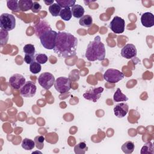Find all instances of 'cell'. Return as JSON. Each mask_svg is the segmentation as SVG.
<instances>
[{"label": "cell", "mask_w": 154, "mask_h": 154, "mask_svg": "<svg viewBox=\"0 0 154 154\" xmlns=\"http://www.w3.org/2000/svg\"><path fill=\"white\" fill-rule=\"evenodd\" d=\"M50 28V26H49V25H48V23H45V22H41L40 23H38L35 26V33H36V35L39 37L44 31H46V30L43 29V28L45 29V28Z\"/></svg>", "instance_id": "cell-27"}, {"label": "cell", "mask_w": 154, "mask_h": 154, "mask_svg": "<svg viewBox=\"0 0 154 154\" xmlns=\"http://www.w3.org/2000/svg\"><path fill=\"white\" fill-rule=\"evenodd\" d=\"M137 51L134 45L128 43L125 45L121 50V55L126 59H132L137 56Z\"/></svg>", "instance_id": "cell-12"}, {"label": "cell", "mask_w": 154, "mask_h": 154, "mask_svg": "<svg viewBox=\"0 0 154 154\" xmlns=\"http://www.w3.org/2000/svg\"><path fill=\"white\" fill-rule=\"evenodd\" d=\"M23 51L25 54H29L32 55H34L35 52V47L32 44H26V45H25L23 48Z\"/></svg>", "instance_id": "cell-30"}, {"label": "cell", "mask_w": 154, "mask_h": 154, "mask_svg": "<svg viewBox=\"0 0 154 154\" xmlns=\"http://www.w3.org/2000/svg\"><path fill=\"white\" fill-rule=\"evenodd\" d=\"M19 1L17 0H7V7L14 12H18L20 10L18 5Z\"/></svg>", "instance_id": "cell-25"}, {"label": "cell", "mask_w": 154, "mask_h": 154, "mask_svg": "<svg viewBox=\"0 0 154 154\" xmlns=\"http://www.w3.org/2000/svg\"><path fill=\"white\" fill-rule=\"evenodd\" d=\"M113 99L114 102H124V101H127L128 100V97L124 94L121 90L118 88L116 90V91L114 93V96H113Z\"/></svg>", "instance_id": "cell-18"}, {"label": "cell", "mask_w": 154, "mask_h": 154, "mask_svg": "<svg viewBox=\"0 0 154 154\" xmlns=\"http://www.w3.org/2000/svg\"><path fill=\"white\" fill-rule=\"evenodd\" d=\"M61 7L57 3H54L49 7V11L52 14V16L57 17L60 16V11L61 10Z\"/></svg>", "instance_id": "cell-23"}, {"label": "cell", "mask_w": 154, "mask_h": 154, "mask_svg": "<svg viewBox=\"0 0 154 154\" xmlns=\"http://www.w3.org/2000/svg\"><path fill=\"white\" fill-rule=\"evenodd\" d=\"M54 0H51V1H44V2H45L46 5H51L53 4H54Z\"/></svg>", "instance_id": "cell-35"}, {"label": "cell", "mask_w": 154, "mask_h": 154, "mask_svg": "<svg viewBox=\"0 0 154 154\" xmlns=\"http://www.w3.org/2000/svg\"><path fill=\"white\" fill-rule=\"evenodd\" d=\"M87 149L88 147L84 142H80L74 147L75 153L76 154H84Z\"/></svg>", "instance_id": "cell-24"}, {"label": "cell", "mask_w": 154, "mask_h": 154, "mask_svg": "<svg viewBox=\"0 0 154 154\" xmlns=\"http://www.w3.org/2000/svg\"><path fill=\"white\" fill-rule=\"evenodd\" d=\"M105 48L101 42L100 36L95 37L94 40L90 42L86 49L85 56L89 61H102L105 57Z\"/></svg>", "instance_id": "cell-2"}, {"label": "cell", "mask_w": 154, "mask_h": 154, "mask_svg": "<svg viewBox=\"0 0 154 154\" xmlns=\"http://www.w3.org/2000/svg\"><path fill=\"white\" fill-rule=\"evenodd\" d=\"M78 39L70 33L58 32L54 51L58 56L67 58L76 55Z\"/></svg>", "instance_id": "cell-1"}, {"label": "cell", "mask_w": 154, "mask_h": 154, "mask_svg": "<svg viewBox=\"0 0 154 154\" xmlns=\"http://www.w3.org/2000/svg\"><path fill=\"white\" fill-rule=\"evenodd\" d=\"M109 27L112 32L116 34L123 33L125 31V22L119 16H115L109 23Z\"/></svg>", "instance_id": "cell-8"}, {"label": "cell", "mask_w": 154, "mask_h": 154, "mask_svg": "<svg viewBox=\"0 0 154 154\" xmlns=\"http://www.w3.org/2000/svg\"><path fill=\"white\" fill-rule=\"evenodd\" d=\"M0 38H1V43L3 41V39L4 38H5L7 41L8 40V31H5V30H3V29H1V31H0Z\"/></svg>", "instance_id": "cell-34"}, {"label": "cell", "mask_w": 154, "mask_h": 154, "mask_svg": "<svg viewBox=\"0 0 154 154\" xmlns=\"http://www.w3.org/2000/svg\"><path fill=\"white\" fill-rule=\"evenodd\" d=\"M71 11L72 13V16L75 18L80 19L84 16L85 10L82 6L79 4H75L71 7Z\"/></svg>", "instance_id": "cell-15"}, {"label": "cell", "mask_w": 154, "mask_h": 154, "mask_svg": "<svg viewBox=\"0 0 154 154\" xmlns=\"http://www.w3.org/2000/svg\"><path fill=\"white\" fill-rule=\"evenodd\" d=\"M124 78V74L115 69H108L103 74V79L108 82L115 84Z\"/></svg>", "instance_id": "cell-5"}, {"label": "cell", "mask_w": 154, "mask_h": 154, "mask_svg": "<svg viewBox=\"0 0 154 154\" xmlns=\"http://www.w3.org/2000/svg\"><path fill=\"white\" fill-rule=\"evenodd\" d=\"M56 2L61 8H70L75 4L76 1L74 0H56Z\"/></svg>", "instance_id": "cell-26"}, {"label": "cell", "mask_w": 154, "mask_h": 154, "mask_svg": "<svg viewBox=\"0 0 154 154\" xmlns=\"http://www.w3.org/2000/svg\"><path fill=\"white\" fill-rule=\"evenodd\" d=\"M37 87L35 84L30 81H26L25 84L20 89V94L24 97H32L36 93Z\"/></svg>", "instance_id": "cell-9"}, {"label": "cell", "mask_w": 154, "mask_h": 154, "mask_svg": "<svg viewBox=\"0 0 154 154\" xmlns=\"http://www.w3.org/2000/svg\"><path fill=\"white\" fill-rule=\"evenodd\" d=\"M21 146L23 149H24L26 150H31L34 149V147L35 146V144L34 141H33L31 139L29 138H24L22 141Z\"/></svg>", "instance_id": "cell-20"}, {"label": "cell", "mask_w": 154, "mask_h": 154, "mask_svg": "<svg viewBox=\"0 0 154 154\" xmlns=\"http://www.w3.org/2000/svg\"><path fill=\"white\" fill-rule=\"evenodd\" d=\"M41 9H42V6H41V5L38 2H37L36 1L33 2L32 7L31 8V10H32V11L33 13H38L40 11Z\"/></svg>", "instance_id": "cell-33"}, {"label": "cell", "mask_w": 154, "mask_h": 154, "mask_svg": "<svg viewBox=\"0 0 154 154\" xmlns=\"http://www.w3.org/2000/svg\"><path fill=\"white\" fill-rule=\"evenodd\" d=\"M79 25L84 27H90L93 24V19L90 15H84L79 20Z\"/></svg>", "instance_id": "cell-17"}, {"label": "cell", "mask_w": 154, "mask_h": 154, "mask_svg": "<svg viewBox=\"0 0 154 154\" xmlns=\"http://www.w3.org/2000/svg\"><path fill=\"white\" fill-rule=\"evenodd\" d=\"M103 91V88L101 87L94 88L85 92L83 94V97L87 100L92 101L93 102H96L100 99Z\"/></svg>", "instance_id": "cell-10"}, {"label": "cell", "mask_w": 154, "mask_h": 154, "mask_svg": "<svg viewBox=\"0 0 154 154\" xmlns=\"http://www.w3.org/2000/svg\"><path fill=\"white\" fill-rule=\"evenodd\" d=\"M54 87L58 93L64 94L70 90L71 81L69 78L65 76L58 77L55 81Z\"/></svg>", "instance_id": "cell-6"}, {"label": "cell", "mask_w": 154, "mask_h": 154, "mask_svg": "<svg viewBox=\"0 0 154 154\" xmlns=\"http://www.w3.org/2000/svg\"><path fill=\"white\" fill-rule=\"evenodd\" d=\"M57 34L58 32L51 29V28L44 31L39 36L42 45L46 49H54L55 46Z\"/></svg>", "instance_id": "cell-3"}, {"label": "cell", "mask_w": 154, "mask_h": 154, "mask_svg": "<svg viewBox=\"0 0 154 154\" xmlns=\"http://www.w3.org/2000/svg\"><path fill=\"white\" fill-rule=\"evenodd\" d=\"M55 81L54 76L49 72H43L38 78V84L46 90H49L54 84Z\"/></svg>", "instance_id": "cell-7"}, {"label": "cell", "mask_w": 154, "mask_h": 154, "mask_svg": "<svg viewBox=\"0 0 154 154\" xmlns=\"http://www.w3.org/2000/svg\"><path fill=\"white\" fill-rule=\"evenodd\" d=\"M23 60L26 64H30L32 62L35 61V56L32 55H29V54H25Z\"/></svg>", "instance_id": "cell-32"}, {"label": "cell", "mask_w": 154, "mask_h": 154, "mask_svg": "<svg viewBox=\"0 0 154 154\" xmlns=\"http://www.w3.org/2000/svg\"><path fill=\"white\" fill-rule=\"evenodd\" d=\"M135 149V145L133 142L131 141H128L125 142L121 147L122 150L125 153L127 154L131 153L134 152Z\"/></svg>", "instance_id": "cell-19"}, {"label": "cell", "mask_w": 154, "mask_h": 154, "mask_svg": "<svg viewBox=\"0 0 154 154\" xmlns=\"http://www.w3.org/2000/svg\"><path fill=\"white\" fill-rule=\"evenodd\" d=\"M60 16L62 19H63L65 21H69L71 19L72 17V13L71 11L70 8H65L61 9L60 13Z\"/></svg>", "instance_id": "cell-21"}, {"label": "cell", "mask_w": 154, "mask_h": 154, "mask_svg": "<svg viewBox=\"0 0 154 154\" xmlns=\"http://www.w3.org/2000/svg\"><path fill=\"white\" fill-rule=\"evenodd\" d=\"M0 26L2 29L7 31L13 30L16 26L14 16L9 13L2 14L0 16Z\"/></svg>", "instance_id": "cell-4"}, {"label": "cell", "mask_w": 154, "mask_h": 154, "mask_svg": "<svg viewBox=\"0 0 154 154\" xmlns=\"http://www.w3.org/2000/svg\"><path fill=\"white\" fill-rule=\"evenodd\" d=\"M26 80L25 77L21 74L16 73L13 75L9 79V85L15 90L20 89L25 84Z\"/></svg>", "instance_id": "cell-11"}, {"label": "cell", "mask_w": 154, "mask_h": 154, "mask_svg": "<svg viewBox=\"0 0 154 154\" xmlns=\"http://www.w3.org/2000/svg\"><path fill=\"white\" fill-rule=\"evenodd\" d=\"M141 154H153V146L152 142H147L144 144L142 147L141 151Z\"/></svg>", "instance_id": "cell-22"}, {"label": "cell", "mask_w": 154, "mask_h": 154, "mask_svg": "<svg viewBox=\"0 0 154 154\" xmlns=\"http://www.w3.org/2000/svg\"><path fill=\"white\" fill-rule=\"evenodd\" d=\"M141 22L144 27L153 26L154 25V15L150 12L144 13L141 16Z\"/></svg>", "instance_id": "cell-14"}, {"label": "cell", "mask_w": 154, "mask_h": 154, "mask_svg": "<svg viewBox=\"0 0 154 154\" xmlns=\"http://www.w3.org/2000/svg\"><path fill=\"white\" fill-rule=\"evenodd\" d=\"M35 61L40 64H45L48 61V57L45 54H37L35 56Z\"/></svg>", "instance_id": "cell-31"}, {"label": "cell", "mask_w": 154, "mask_h": 154, "mask_svg": "<svg viewBox=\"0 0 154 154\" xmlns=\"http://www.w3.org/2000/svg\"><path fill=\"white\" fill-rule=\"evenodd\" d=\"M33 1L31 0H19L18 2L20 10L22 11H27L31 10Z\"/></svg>", "instance_id": "cell-16"}, {"label": "cell", "mask_w": 154, "mask_h": 154, "mask_svg": "<svg viewBox=\"0 0 154 154\" xmlns=\"http://www.w3.org/2000/svg\"><path fill=\"white\" fill-rule=\"evenodd\" d=\"M34 142L35 144L36 147L38 150H42L44 147V141H45V137L42 135L36 136L34 138Z\"/></svg>", "instance_id": "cell-29"}, {"label": "cell", "mask_w": 154, "mask_h": 154, "mask_svg": "<svg viewBox=\"0 0 154 154\" xmlns=\"http://www.w3.org/2000/svg\"><path fill=\"white\" fill-rule=\"evenodd\" d=\"M129 111V106L126 103H120L114 108V113L118 118L124 117Z\"/></svg>", "instance_id": "cell-13"}, {"label": "cell", "mask_w": 154, "mask_h": 154, "mask_svg": "<svg viewBox=\"0 0 154 154\" xmlns=\"http://www.w3.org/2000/svg\"><path fill=\"white\" fill-rule=\"evenodd\" d=\"M42 66L41 64L37 61H34L29 65V70L33 74H37L41 71Z\"/></svg>", "instance_id": "cell-28"}]
</instances>
